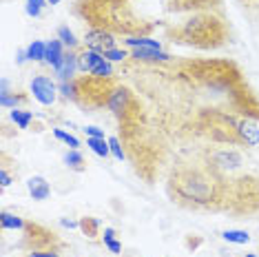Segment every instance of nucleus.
<instances>
[{
    "label": "nucleus",
    "mask_w": 259,
    "mask_h": 257,
    "mask_svg": "<svg viewBox=\"0 0 259 257\" xmlns=\"http://www.w3.org/2000/svg\"><path fill=\"white\" fill-rule=\"evenodd\" d=\"M222 11V0H78L75 14L98 29L126 38L149 36L164 27V38L173 42L175 33L202 14Z\"/></svg>",
    "instance_id": "obj_1"
},
{
    "label": "nucleus",
    "mask_w": 259,
    "mask_h": 257,
    "mask_svg": "<svg viewBox=\"0 0 259 257\" xmlns=\"http://www.w3.org/2000/svg\"><path fill=\"white\" fill-rule=\"evenodd\" d=\"M73 80H75V87H78L75 102L87 109L104 107L115 87L111 78H98V75H84V78H73Z\"/></svg>",
    "instance_id": "obj_2"
},
{
    "label": "nucleus",
    "mask_w": 259,
    "mask_h": 257,
    "mask_svg": "<svg viewBox=\"0 0 259 257\" xmlns=\"http://www.w3.org/2000/svg\"><path fill=\"white\" fill-rule=\"evenodd\" d=\"M107 107H109L111 113L122 122V124H126V122H133L135 118H140V100L135 98V93H131V89H126L124 84H115L113 87Z\"/></svg>",
    "instance_id": "obj_3"
},
{
    "label": "nucleus",
    "mask_w": 259,
    "mask_h": 257,
    "mask_svg": "<svg viewBox=\"0 0 259 257\" xmlns=\"http://www.w3.org/2000/svg\"><path fill=\"white\" fill-rule=\"evenodd\" d=\"M84 49L98 51V54H107V51L115 49V33L107 31V29H98L93 27L84 33Z\"/></svg>",
    "instance_id": "obj_4"
},
{
    "label": "nucleus",
    "mask_w": 259,
    "mask_h": 257,
    "mask_svg": "<svg viewBox=\"0 0 259 257\" xmlns=\"http://www.w3.org/2000/svg\"><path fill=\"white\" fill-rule=\"evenodd\" d=\"M31 93H33V98H36L40 104H45V107H51V104L56 102L58 87H56V82L51 78H47V75L38 73L36 78L31 80Z\"/></svg>",
    "instance_id": "obj_5"
},
{
    "label": "nucleus",
    "mask_w": 259,
    "mask_h": 257,
    "mask_svg": "<svg viewBox=\"0 0 259 257\" xmlns=\"http://www.w3.org/2000/svg\"><path fill=\"white\" fill-rule=\"evenodd\" d=\"M104 62H107V58H104L102 54L91 51V49H84V51H80L78 54V71L93 75Z\"/></svg>",
    "instance_id": "obj_6"
},
{
    "label": "nucleus",
    "mask_w": 259,
    "mask_h": 257,
    "mask_svg": "<svg viewBox=\"0 0 259 257\" xmlns=\"http://www.w3.org/2000/svg\"><path fill=\"white\" fill-rule=\"evenodd\" d=\"M62 42H60V38H56V40H51V42H47V54H45V62L47 64H51V69L54 71H58L60 69V64L64 60V49H62Z\"/></svg>",
    "instance_id": "obj_7"
},
{
    "label": "nucleus",
    "mask_w": 259,
    "mask_h": 257,
    "mask_svg": "<svg viewBox=\"0 0 259 257\" xmlns=\"http://www.w3.org/2000/svg\"><path fill=\"white\" fill-rule=\"evenodd\" d=\"M75 71H78V54L69 51V54H64V60L60 64V69L56 71V75L60 78V82H64V80H73Z\"/></svg>",
    "instance_id": "obj_8"
},
{
    "label": "nucleus",
    "mask_w": 259,
    "mask_h": 257,
    "mask_svg": "<svg viewBox=\"0 0 259 257\" xmlns=\"http://www.w3.org/2000/svg\"><path fill=\"white\" fill-rule=\"evenodd\" d=\"M131 58H135L138 62H168L170 60V56L160 49H133Z\"/></svg>",
    "instance_id": "obj_9"
},
{
    "label": "nucleus",
    "mask_w": 259,
    "mask_h": 257,
    "mask_svg": "<svg viewBox=\"0 0 259 257\" xmlns=\"http://www.w3.org/2000/svg\"><path fill=\"white\" fill-rule=\"evenodd\" d=\"M27 189H29V193H31L33 200H47V197H49V193H51L49 182H47L45 178H40V175H36V178L29 180Z\"/></svg>",
    "instance_id": "obj_10"
},
{
    "label": "nucleus",
    "mask_w": 259,
    "mask_h": 257,
    "mask_svg": "<svg viewBox=\"0 0 259 257\" xmlns=\"http://www.w3.org/2000/svg\"><path fill=\"white\" fill-rule=\"evenodd\" d=\"M126 47H133V49H160L162 40H153L149 36H133L124 40Z\"/></svg>",
    "instance_id": "obj_11"
},
{
    "label": "nucleus",
    "mask_w": 259,
    "mask_h": 257,
    "mask_svg": "<svg viewBox=\"0 0 259 257\" xmlns=\"http://www.w3.org/2000/svg\"><path fill=\"white\" fill-rule=\"evenodd\" d=\"M0 224H3V229H5V231H9V229L22 231V229H25L27 222H22L18 215H11V213H7V211H3V213H0Z\"/></svg>",
    "instance_id": "obj_12"
},
{
    "label": "nucleus",
    "mask_w": 259,
    "mask_h": 257,
    "mask_svg": "<svg viewBox=\"0 0 259 257\" xmlns=\"http://www.w3.org/2000/svg\"><path fill=\"white\" fill-rule=\"evenodd\" d=\"M87 147H91V151L100 157H107L111 153V147H109V140L104 138H87Z\"/></svg>",
    "instance_id": "obj_13"
},
{
    "label": "nucleus",
    "mask_w": 259,
    "mask_h": 257,
    "mask_svg": "<svg viewBox=\"0 0 259 257\" xmlns=\"http://www.w3.org/2000/svg\"><path fill=\"white\" fill-rule=\"evenodd\" d=\"M27 102V96L25 93H0V104H3L5 109H16L18 104H25Z\"/></svg>",
    "instance_id": "obj_14"
},
{
    "label": "nucleus",
    "mask_w": 259,
    "mask_h": 257,
    "mask_svg": "<svg viewBox=\"0 0 259 257\" xmlns=\"http://www.w3.org/2000/svg\"><path fill=\"white\" fill-rule=\"evenodd\" d=\"M45 54H47V45L42 42V40H33V42L29 45V49H27V58L29 60H33V62L45 60Z\"/></svg>",
    "instance_id": "obj_15"
},
{
    "label": "nucleus",
    "mask_w": 259,
    "mask_h": 257,
    "mask_svg": "<svg viewBox=\"0 0 259 257\" xmlns=\"http://www.w3.org/2000/svg\"><path fill=\"white\" fill-rule=\"evenodd\" d=\"M64 164L73 171H84V157L78 153V149H71L67 155H64Z\"/></svg>",
    "instance_id": "obj_16"
},
{
    "label": "nucleus",
    "mask_w": 259,
    "mask_h": 257,
    "mask_svg": "<svg viewBox=\"0 0 259 257\" xmlns=\"http://www.w3.org/2000/svg\"><path fill=\"white\" fill-rule=\"evenodd\" d=\"M11 120L20 128H29V124H31V120H33V113L31 111H22V109H11Z\"/></svg>",
    "instance_id": "obj_17"
},
{
    "label": "nucleus",
    "mask_w": 259,
    "mask_h": 257,
    "mask_svg": "<svg viewBox=\"0 0 259 257\" xmlns=\"http://www.w3.org/2000/svg\"><path fill=\"white\" fill-rule=\"evenodd\" d=\"M80 229L87 237H98V229H100V222L96 218H82L80 220Z\"/></svg>",
    "instance_id": "obj_18"
},
{
    "label": "nucleus",
    "mask_w": 259,
    "mask_h": 257,
    "mask_svg": "<svg viewBox=\"0 0 259 257\" xmlns=\"http://www.w3.org/2000/svg\"><path fill=\"white\" fill-rule=\"evenodd\" d=\"M58 38H60V42L64 47H69V49H75V47H78V38H75V33L69 27H64V25L58 29Z\"/></svg>",
    "instance_id": "obj_19"
},
{
    "label": "nucleus",
    "mask_w": 259,
    "mask_h": 257,
    "mask_svg": "<svg viewBox=\"0 0 259 257\" xmlns=\"http://www.w3.org/2000/svg\"><path fill=\"white\" fill-rule=\"evenodd\" d=\"M235 3L244 9V14L248 16V18H252V20L259 18V0H235Z\"/></svg>",
    "instance_id": "obj_20"
},
{
    "label": "nucleus",
    "mask_w": 259,
    "mask_h": 257,
    "mask_svg": "<svg viewBox=\"0 0 259 257\" xmlns=\"http://www.w3.org/2000/svg\"><path fill=\"white\" fill-rule=\"evenodd\" d=\"M104 246H107L111 253L122 255V244L115 239V231L113 229H104Z\"/></svg>",
    "instance_id": "obj_21"
},
{
    "label": "nucleus",
    "mask_w": 259,
    "mask_h": 257,
    "mask_svg": "<svg viewBox=\"0 0 259 257\" xmlns=\"http://www.w3.org/2000/svg\"><path fill=\"white\" fill-rule=\"evenodd\" d=\"M226 242H231V244H248L250 242V235L246 231H237V229H233V231H226L222 235Z\"/></svg>",
    "instance_id": "obj_22"
},
{
    "label": "nucleus",
    "mask_w": 259,
    "mask_h": 257,
    "mask_svg": "<svg viewBox=\"0 0 259 257\" xmlns=\"http://www.w3.org/2000/svg\"><path fill=\"white\" fill-rule=\"evenodd\" d=\"M58 91L62 93L67 100H73L78 98V87H75V80H64V82H60V87H58Z\"/></svg>",
    "instance_id": "obj_23"
},
{
    "label": "nucleus",
    "mask_w": 259,
    "mask_h": 257,
    "mask_svg": "<svg viewBox=\"0 0 259 257\" xmlns=\"http://www.w3.org/2000/svg\"><path fill=\"white\" fill-rule=\"evenodd\" d=\"M45 5H49V3H47V0H27V3H25V11L31 16V18H38V16L42 14Z\"/></svg>",
    "instance_id": "obj_24"
},
{
    "label": "nucleus",
    "mask_w": 259,
    "mask_h": 257,
    "mask_svg": "<svg viewBox=\"0 0 259 257\" xmlns=\"http://www.w3.org/2000/svg\"><path fill=\"white\" fill-rule=\"evenodd\" d=\"M54 136L60 140V142H64L67 147H71V149H78L80 147V142H78V138H73L71 133H67V131H62V128H54Z\"/></svg>",
    "instance_id": "obj_25"
},
{
    "label": "nucleus",
    "mask_w": 259,
    "mask_h": 257,
    "mask_svg": "<svg viewBox=\"0 0 259 257\" xmlns=\"http://www.w3.org/2000/svg\"><path fill=\"white\" fill-rule=\"evenodd\" d=\"M109 147H111V153H113L117 160H124V157H126L124 149H122V144H120V138H111L109 140Z\"/></svg>",
    "instance_id": "obj_26"
},
{
    "label": "nucleus",
    "mask_w": 259,
    "mask_h": 257,
    "mask_svg": "<svg viewBox=\"0 0 259 257\" xmlns=\"http://www.w3.org/2000/svg\"><path fill=\"white\" fill-rule=\"evenodd\" d=\"M104 58H107L109 62H122V60H126L128 58V54L126 51H120V49H111V51L104 54Z\"/></svg>",
    "instance_id": "obj_27"
},
{
    "label": "nucleus",
    "mask_w": 259,
    "mask_h": 257,
    "mask_svg": "<svg viewBox=\"0 0 259 257\" xmlns=\"http://www.w3.org/2000/svg\"><path fill=\"white\" fill-rule=\"evenodd\" d=\"M0 184H3V189H7V186L11 184V173L7 171L5 164H3V168H0Z\"/></svg>",
    "instance_id": "obj_28"
},
{
    "label": "nucleus",
    "mask_w": 259,
    "mask_h": 257,
    "mask_svg": "<svg viewBox=\"0 0 259 257\" xmlns=\"http://www.w3.org/2000/svg\"><path fill=\"white\" fill-rule=\"evenodd\" d=\"M27 257H60L56 250H31L27 253Z\"/></svg>",
    "instance_id": "obj_29"
},
{
    "label": "nucleus",
    "mask_w": 259,
    "mask_h": 257,
    "mask_svg": "<svg viewBox=\"0 0 259 257\" xmlns=\"http://www.w3.org/2000/svg\"><path fill=\"white\" fill-rule=\"evenodd\" d=\"M84 133L89 138H104V131H102V128H98V126H87Z\"/></svg>",
    "instance_id": "obj_30"
},
{
    "label": "nucleus",
    "mask_w": 259,
    "mask_h": 257,
    "mask_svg": "<svg viewBox=\"0 0 259 257\" xmlns=\"http://www.w3.org/2000/svg\"><path fill=\"white\" fill-rule=\"evenodd\" d=\"M62 226H67V229H75V226H80V222H73V220H60Z\"/></svg>",
    "instance_id": "obj_31"
},
{
    "label": "nucleus",
    "mask_w": 259,
    "mask_h": 257,
    "mask_svg": "<svg viewBox=\"0 0 259 257\" xmlns=\"http://www.w3.org/2000/svg\"><path fill=\"white\" fill-rule=\"evenodd\" d=\"M47 3H49V5H58V3H60V0H47Z\"/></svg>",
    "instance_id": "obj_32"
},
{
    "label": "nucleus",
    "mask_w": 259,
    "mask_h": 257,
    "mask_svg": "<svg viewBox=\"0 0 259 257\" xmlns=\"http://www.w3.org/2000/svg\"><path fill=\"white\" fill-rule=\"evenodd\" d=\"M246 257H257V255H246Z\"/></svg>",
    "instance_id": "obj_33"
}]
</instances>
